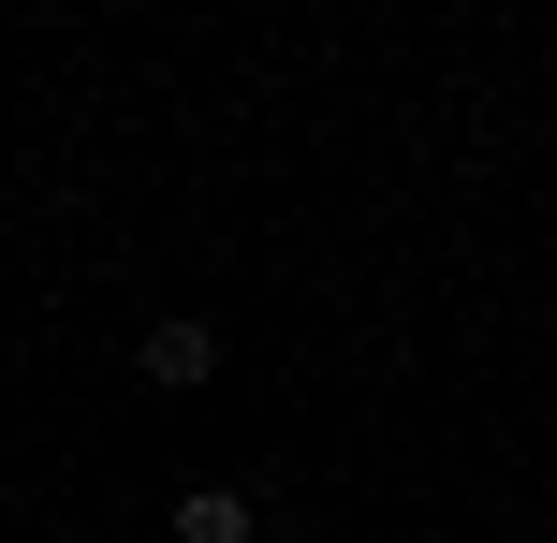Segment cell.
<instances>
[{"mask_svg": "<svg viewBox=\"0 0 557 543\" xmlns=\"http://www.w3.org/2000/svg\"><path fill=\"white\" fill-rule=\"evenodd\" d=\"M162 529H176V543H264V499L206 470V485H176V515H162Z\"/></svg>", "mask_w": 557, "mask_h": 543, "instance_id": "obj_2", "label": "cell"}, {"mask_svg": "<svg viewBox=\"0 0 557 543\" xmlns=\"http://www.w3.org/2000/svg\"><path fill=\"white\" fill-rule=\"evenodd\" d=\"M133 368H147V397H206V382H221V323H206V309H162L133 338Z\"/></svg>", "mask_w": 557, "mask_h": 543, "instance_id": "obj_1", "label": "cell"}]
</instances>
